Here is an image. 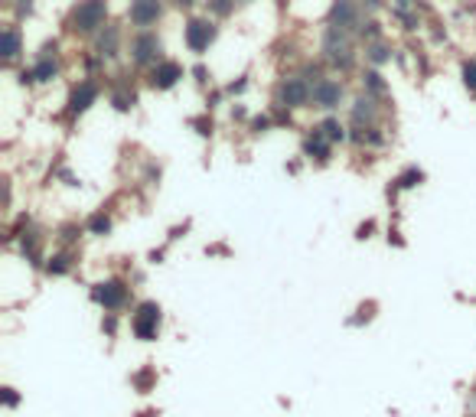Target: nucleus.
I'll return each mask as SVG.
<instances>
[{
    "label": "nucleus",
    "mask_w": 476,
    "mask_h": 417,
    "mask_svg": "<svg viewBox=\"0 0 476 417\" xmlns=\"http://www.w3.org/2000/svg\"><path fill=\"white\" fill-rule=\"evenodd\" d=\"M192 127H196V134H202V137H209L212 134V118H206V114H202V118H192Z\"/></svg>",
    "instance_id": "obj_25"
},
{
    "label": "nucleus",
    "mask_w": 476,
    "mask_h": 417,
    "mask_svg": "<svg viewBox=\"0 0 476 417\" xmlns=\"http://www.w3.org/2000/svg\"><path fill=\"white\" fill-rule=\"evenodd\" d=\"M320 131H323V137L330 143H343L346 141V127H343V121H340V118H326V121L320 124Z\"/></svg>",
    "instance_id": "obj_16"
},
{
    "label": "nucleus",
    "mask_w": 476,
    "mask_h": 417,
    "mask_svg": "<svg viewBox=\"0 0 476 417\" xmlns=\"http://www.w3.org/2000/svg\"><path fill=\"white\" fill-rule=\"evenodd\" d=\"M183 76H186V69H183L180 62H173V59H160V62L147 72V82H150V88H157V92H170Z\"/></svg>",
    "instance_id": "obj_5"
},
{
    "label": "nucleus",
    "mask_w": 476,
    "mask_h": 417,
    "mask_svg": "<svg viewBox=\"0 0 476 417\" xmlns=\"http://www.w3.org/2000/svg\"><path fill=\"white\" fill-rule=\"evenodd\" d=\"M372 313H375V304H365V306H359V316H356L353 323H362V320H372Z\"/></svg>",
    "instance_id": "obj_29"
},
{
    "label": "nucleus",
    "mask_w": 476,
    "mask_h": 417,
    "mask_svg": "<svg viewBox=\"0 0 476 417\" xmlns=\"http://www.w3.org/2000/svg\"><path fill=\"white\" fill-rule=\"evenodd\" d=\"M4 59L7 62H13V59L20 56V33H17V27H7V33H4Z\"/></svg>",
    "instance_id": "obj_20"
},
{
    "label": "nucleus",
    "mask_w": 476,
    "mask_h": 417,
    "mask_svg": "<svg viewBox=\"0 0 476 417\" xmlns=\"http://www.w3.org/2000/svg\"><path fill=\"white\" fill-rule=\"evenodd\" d=\"M69 271H72V257H69L66 251H59V255L46 257V274L62 277V274H69Z\"/></svg>",
    "instance_id": "obj_17"
},
{
    "label": "nucleus",
    "mask_w": 476,
    "mask_h": 417,
    "mask_svg": "<svg viewBox=\"0 0 476 417\" xmlns=\"http://www.w3.org/2000/svg\"><path fill=\"white\" fill-rule=\"evenodd\" d=\"M105 17H108V0H78L76 7L69 10L66 27L76 36H95V33L105 29Z\"/></svg>",
    "instance_id": "obj_1"
},
{
    "label": "nucleus",
    "mask_w": 476,
    "mask_h": 417,
    "mask_svg": "<svg viewBox=\"0 0 476 417\" xmlns=\"http://www.w3.org/2000/svg\"><path fill=\"white\" fill-rule=\"evenodd\" d=\"M183 39H186L190 52L202 56V52L212 46V39H216V23L206 17H192L190 23H186V29H183Z\"/></svg>",
    "instance_id": "obj_3"
},
{
    "label": "nucleus",
    "mask_w": 476,
    "mask_h": 417,
    "mask_svg": "<svg viewBox=\"0 0 476 417\" xmlns=\"http://www.w3.org/2000/svg\"><path fill=\"white\" fill-rule=\"evenodd\" d=\"M356 17V7H353V0H336L333 3V20L340 23V27H349Z\"/></svg>",
    "instance_id": "obj_19"
},
{
    "label": "nucleus",
    "mask_w": 476,
    "mask_h": 417,
    "mask_svg": "<svg viewBox=\"0 0 476 417\" xmlns=\"http://www.w3.org/2000/svg\"><path fill=\"white\" fill-rule=\"evenodd\" d=\"M118 39H121V33H118V27H105L102 33H98V56H118Z\"/></svg>",
    "instance_id": "obj_13"
},
{
    "label": "nucleus",
    "mask_w": 476,
    "mask_h": 417,
    "mask_svg": "<svg viewBox=\"0 0 476 417\" xmlns=\"http://www.w3.org/2000/svg\"><path fill=\"white\" fill-rule=\"evenodd\" d=\"M131 381H134V385H137L141 391H147V385L153 381V372H150V369H144V372H137V375H134Z\"/></svg>",
    "instance_id": "obj_27"
},
{
    "label": "nucleus",
    "mask_w": 476,
    "mask_h": 417,
    "mask_svg": "<svg viewBox=\"0 0 476 417\" xmlns=\"http://www.w3.org/2000/svg\"><path fill=\"white\" fill-rule=\"evenodd\" d=\"M105 332H108V336H115V332H118V320H115V313H108V316H105Z\"/></svg>",
    "instance_id": "obj_30"
},
{
    "label": "nucleus",
    "mask_w": 476,
    "mask_h": 417,
    "mask_svg": "<svg viewBox=\"0 0 476 417\" xmlns=\"http://www.w3.org/2000/svg\"><path fill=\"white\" fill-rule=\"evenodd\" d=\"M460 76H463V85H467V92H473V95H476V56L463 59V66H460Z\"/></svg>",
    "instance_id": "obj_21"
},
{
    "label": "nucleus",
    "mask_w": 476,
    "mask_h": 417,
    "mask_svg": "<svg viewBox=\"0 0 476 417\" xmlns=\"http://www.w3.org/2000/svg\"><path fill=\"white\" fill-rule=\"evenodd\" d=\"M281 108H304L307 101H314V88L307 85V78H284L277 88Z\"/></svg>",
    "instance_id": "obj_7"
},
{
    "label": "nucleus",
    "mask_w": 476,
    "mask_h": 417,
    "mask_svg": "<svg viewBox=\"0 0 476 417\" xmlns=\"http://www.w3.org/2000/svg\"><path fill=\"white\" fill-rule=\"evenodd\" d=\"M131 62H137V66H150V69L160 62V39L153 36L150 29L134 36V43H131Z\"/></svg>",
    "instance_id": "obj_6"
},
{
    "label": "nucleus",
    "mask_w": 476,
    "mask_h": 417,
    "mask_svg": "<svg viewBox=\"0 0 476 417\" xmlns=\"http://www.w3.org/2000/svg\"><path fill=\"white\" fill-rule=\"evenodd\" d=\"M362 88L369 92V98H372V95H382V92H385V82H382L379 69H365V72H362Z\"/></svg>",
    "instance_id": "obj_18"
},
{
    "label": "nucleus",
    "mask_w": 476,
    "mask_h": 417,
    "mask_svg": "<svg viewBox=\"0 0 476 417\" xmlns=\"http://www.w3.org/2000/svg\"><path fill=\"white\" fill-rule=\"evenodd\" d=\"M372 232H375V222H365V225H359L356 238H372Z\"/></svg>",
    "instance_id": "obj_31"
},
{
    "label": "nucleus",
    "mask_w": 476,
    "mask_h": 417,
    "mask_svg": "<svg viewBox=\"0 0 476 417\" xmlns=\"http://www.w3.org/2000/svg\"><path fill=\"white\" fill-rule=\"evenodd\" d=\"M59 235H62V241H76V238L82 235V225H76V222H69V225L59 228Z\"/></svg>",
    "instance_id": "obj_26"
},
{
    "label": "nucleus",
    "mask_w": 476,
    "mask_h": 417,
    "mask_svg": "<svg viewBox=\"0 0 476 417\" xmlns=\"http://www.w3.org/2000/svg\"><path fill=\"white\" fill-rule=\"evenodd\" d=\"M330 147H333V143L326 141L320 127H314V131L304 137V157H310V160H316V163L330 160Z\"/></svg>",
    "instance_id": "obj_11"
},
{
    "label": "nucleus",
    "mask_w": 476,
    "mask_h": 417,
    "mask_svg": "<svg viewBox=\"0 0 476 417\" xmlns=\"http://www.w3.org/2000/svg\"><path fill=\"white\" fill-rule=\"evenodd\" d=\"M340 98H343V85L336 78H320L314 85V104L323 108V111H333L336 104H340Z\"/></svg>",
    "instance_id": "obj_10"
},
{
    "label": "nucleus",
    "mask_w": 476,
    "mask_h": 417,
    "mask_svg": "<svg viewBox=\"0 0 476 417\" xmlns=\"http://www.w3.org/2000/svg\"><path fill=\"white\" fill-rule=\"evenodd\" d=\"M421 180H424V173L418 170V167H408V170L401 173L398 180L391 183V190H388V196H395L398 190H414V186H421Z\"/></svg>",
    "instance_id": "obj_14"
},
{
    "label": "nucleus",
    "mask_w": 476,
    "mask_h": 417,
    "mask_svg": "<svg viewBox=\"0 0 476 417\" xmlns=\"http://www.w3.org/2000/svg\"><path fill=\"white\" fill-rule=\"evenodd\" d=\"M127 17H131V23L141 29V33H147V29H150L153 23L163 17V3H160V0H131Z\"/></svg>",
    "instance_id": "obj_8"
},
{
    "label": "nucleus",
    "mask_w": 476,
    "mask_h": 417,
    "mask_svg": "<svg viewBox=\"0 0 476 417\" xmlns=\"http://www.w3.org/2000/svg\"><path fill=\"white\" fill-rule=\"evenodd\" d=\"M98 82H92V78H82L76 88H72V95H69V108L66 111L72 114V118H78V114H85L92 104L98 101Z\"/></svg>",
    "instance_id": "obj_9"
},
{
    "label": "nucleus",
    "mask_w": 476,
    "mask_h": 417,
    "mask_svg": "<svg viewBox=\"0 0 476 417\" xmlns=\"http://www.w3.org/2000/svg\"><path fill=\"white\" fill-rule=\"evenodd\" d=\"M372 121H375V101H372L369 95L356 98V104H353V127H362V124H369V127H372Z\"/></svg>",
    "instance_id": "obj_12"
},
{
    "label": "nucleus",
    "mask_w": 476,
    "mask_h": 417,
    "mask_svg": "<svg viewBox=\"0 0 476 417\" xmlns=\"http://www.w3.org/2000/svg\"><path fill=\"white\" fill-rule=\"evenodd\" d=\"M88 232H92V235H108V232H111V218L105 215V212H95V215L88 218Z\"/></svg>",
    "instance_id": "obj_22"
},
{
    "label": "nucleus",
    "mask_w": 476,
    "mask_h": 417,
    "mask_svg": "<svg viewBox=\"0 0 476 417\" xmlns=\"http://www.w3.org/2000/svg\"><path fill=\"white\" fill-rule=\"evenodd\" d=\"M33 76H36L39 85H46V82H52V78L59 76V66L52 56H39V62L33 66Z\"/></svg>",
    "instance_id": "obj_15"
},
{
    "label": "nucleus",
    "mask_w": 476,
    "mask_h": 417,
    "mask_svg": "<svg viewBox=\"0 0 476 417\" xmlns=\"http://www.w3.org/2000/svg\"><path fill=\"white\" fill-rule=\"evenodd\" d=\"M157 326H160V306L153 304V300H144V304H137V313L131 316V330L137 339L150 342L157 339Z\"/></svg>",
    "instance_id": "obj_2"
},
{
    "label": "nucleus",
    "mask_w": 476,
    "mask_h": 417,
    "mask_svg": "<svg viewBox=\"0 0 476 417\" xmlns=\"http://www.w3.org/2000/svg\"><path fill=\"white\" fill-rule=\"evenodd\" d=\"M232 118H238V121H245V108L238 104V108H232Z\"/></svg>",
    "instance_id": "obj_34"
},
{
    "label": "nucleus",
    "mask_w": 476,
    "mask_h": 417,
    "mask_svg": "<svg viewBox=\"0 0 476 417\" xmlns=\"http://www.w3.org/2000/svg\"><path fill=\"white\" fill-rule=\"evenodd\" d=\"M388 59H391V49L385 46V43L369 46V62H372V66H382V62H388Z\"/></svg>",
    "instance_id": "obj_23"
},
{
    "label": "nucleus",
    "mask_w": 476,
    "mask_h": 417,
    "mask_svg": "<svg viewBox=\"0 0 476 417\" xmlns=\"http://www.w3.org/2000/svg\"><path fill=\"white\" fill-rule=\"evenodd\" d=\"M92 297H95V300H98L102 306H105L108 313H115V310H121V306L127 304V297H131V290H127V284H124V281L111 277V281H102V284H95Z\"/></svg>",
    "instance_id": "obj_4"
},
{
    "label": "nucleus",
    "mask_w": 476,
    "mask_h": 417,
    "mask_svg": "<svg viewBox=\"0 0 476 417\" xmlns=\"http://www.w3.org/2000/svg\"><path fill=\"white\" fill-rule=\"evenodd\" d=\"M245 88H248V82H245V78H238V82H232V85H229V95H241Z\"/></svg>",
    "instance_id": "obj_32"
},
{
    "label": "nucleus",
    "mask_w": 476,
    "mask_h": 417,
    "mask_svg": "<svg viewBox=\"0 0 476 417\" xmlns=\"http://www.w3.org/2000/svg\"><path fill=\"white\" fill-rule=\"evenodd\" d=\"M271 127H274V118H271V114H261V118H255V121L248 124V131L251 134H267Z\"/></svg>",
    "instance_id": "obj_24"
},
{
    "label": "nucleus",
    "mask_w": 476,
    "mask_h": 417,
    "mask_svg": "<svg viewBox=\"0 0 476 417\" xmlns=\"http://www.w3.org/2000/svg\"><path fill=\"white\" fill-rule=\"evenodd\" d=\"M173 7H192V3H196V0H170Z\"/></svg>",
    "instance_id": "obj_35"
},
{
    "label": "nucleus",
    "mask_w": 476,
    "mask_h": 417,
    "mask_svg": "<svg viewBox=\"0 0 476 417\" xmlns=\"http://www.w3.org/2000/svg\"><path fill=\"white\" fill-rule=\"evenodd\" d=\"M17 401H20V395L13 388H4V404H7V408H17Z\"/></svg>",
    "instance_id": "obj_28"
},
{
    "label": "nucleus",
    "mask_w": 476,
    "mask_h": 417,
    "mask_svg": "<svg viewBox=\"0 0 476 417\" xmlns=\"http://www.w3.org/2000/svg\"><path fill=\"white\" fill-rule=\"evenodd\" d=\"M192 76H196V82H202V85H206V69H202V66L192 69Z\"/></svg>",
    "instance_id": "obj_33"
}]
</instances>
